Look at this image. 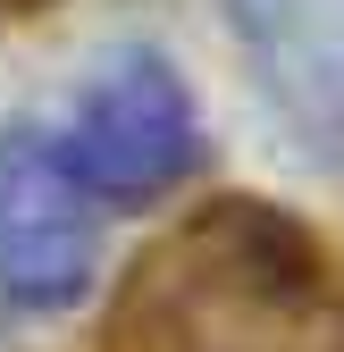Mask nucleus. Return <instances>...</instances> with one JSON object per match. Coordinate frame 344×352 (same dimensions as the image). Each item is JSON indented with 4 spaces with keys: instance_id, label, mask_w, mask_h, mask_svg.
I'll list each match as a JSON object with an SVG mask.
<instances>
[{
    "instance_id": "f257e3e1",
    "label": "nucleus",
    "mask_w": 344,
    "mask_h": 352,
    "mask_svg": "<svg viewBox=\"0 0 344 352\" xmlns=\"http://www.w3.org/2000/svg\"><path fill=\"white\" fill-rule=\"evenodd\" d=\"M109 352H336L319 260L261 201H219L135 269Z\"/></svg>"
},
{
    "instance_id": "f03ea898",
    "label": "nucleus",
    "mask_w": 344,
    "mask_h": 352,
    "mask_svg": "<svg viewBox=\"0 0 344 352\" xmlns=\"http://www.w3.org/2000/svg\"><path fill=\"white\" fill-rule=\"evenodd\" d=\"M193 160H202L193 101H185V84L168 76V59H151V51H118L84 84L67 151H59V168L76 176V193H101V201H151V193L177 185Z\"/></svg>"
},
{
    "instance_id": "7ed1b4c3",
    "label": "nucleus",
    "mask_w": 344,
    "mask_h": 352,
    "mask_svg": "<svg viewBox=\"0 0 344 352\" xmlns=\"http://www.w3.org/2000/svg\"><path fill=\"white\" fill-rule=\"evenodd\" d=\"M84 269H93V210L76 176L34 126L0 135V302L59 311L84 294Z\"/></svg>"
},
{
    "instance_id": "20e7f679",
    "label": "nucleus",
    "mask_w": 344,
    "mask_h": 352,
    "mask_svg": "<svg viewBox=\"0 0 344 352\" xmlns=\"http://www.w3.org/2000/svg\"><path fill=\"white\" fill-rule=\"evenodd\" d=\"M277 109L319 151H344V0H235Z\"/></svg>"
},
{
    "instance_id": "39448f33",
    "label": "nucleus",
    "mask_w": 344,
    "mask_h": 352,
    "mask_svg": "<svg viewBox=\"0 0 344 352\" xmlns=\"http://www.w3.org/2000/svg\"><path fill=\"white\" fill-rule=\"evenodd\" d=\"M0 9H34V0H0Z\"/></svg>"
}]
</instances>
